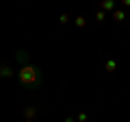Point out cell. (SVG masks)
I'll return each mask as SVG.
<instances>
[{
	"mask_svg": "<svg viewBox=\"0 0 130 122\" xmlns=\"http://www.w3.org/2000/svg\"><path fill=\"white\" fill-rule=\"evenodd\" d=\"M20 81H22L24 85H35L39 81V70L37 68H32V66H24L22 70H20Z\"/></svg>",
	"mask_w": 130,
	"mask_h": 122,
	"instance_id": "6da1fadb",
	"label": "cell"
},
{
	"mask_svg": "<svg viewBox=\"0 0 130 122\" xmlns=\"http://www.w3.org/2000/svg\"><path fill=\"white\" fill-rule=\"evenodd\" d=\"M0 74H2V76H11L13 72H11V68H9V66H0Z\"/></svg>",
	"mask_w": 130,
	"mask_h": 122,
	"instance_id": "7a4b0ae2",
	"label": "cell"
},
{
	"mask_svg": "<svg viewBox=\"0 0 130 122\" xmlns=\"http://www.w3.org/2000/svg\"><path fill=\"white\" fill-rule=\"evenodd\" d=\"M113 18H115V22H121L126 15H124V11H115V13H113Z\"/></svg>",
	"mask_w": 130,
	"mask_h": 122,
	"instance_id": "3957f363",
	"label": "cell"
},
{
	"mask_svg": "<svg viewBox=\"0 0 130 122\" xmlns=\"http://www.w3.org/2000/svg\"><path fill=\"white\" fill-rule=\"evenodd\" d=\"M113 5H115L113 0H102V7H104V9H113Z\"/></svg>",
	"mask_w": 130,
	"mask_h": 122,
	"instance_id": "277c9868",
	"label": "cell"
},
{
	"mask_svg": "<svg viewBox=\"0 0 130 122\" xmlns=\"http://www.w3.org/2000/svg\"><path fill=\"white\" fill-rule=\"evenodd\" d=\"M115 66H117L115 61H106V72H113V70H115Z\"/></svg>",
	"mask_w": 130,
	"mask_h": 122,
	"instance_id": "5b68a950",
	"label": "cell"
},
{
	"mask_svg": "<svg viewBox=\"0 0 130 122\" xmlns=\"http://www.w3.org/2000/svg\"><path fill=\"white\" fill-rule=\"evenodd\" d=\"M24 113H26V118H28V122H30V118L35 116V109H26V111H24Z\"/></svg>",
	"mask_w": 130,
	"mask_h": 122,
	"instance_id": "8992f818",
	"label": "cell"
},
{
	"mask_svg": "<svg viewBox=\"0 0 130 122\" xmlns=\"http://www.w3.org/2000/svg\"><path fill=\"white\" fill-rule=\"evenodd\" d=\"M95 18H98V22H102V20H104V11H98Z\"/></svg>",
	"mask_w": 130,
	"mask_h": 122,
	"instance_id": "52a82bcc",
	"label": "cell"
},
{
	"mask_svg": "<svg viewBox=\"0 0 130 122\" xmlns=\"http://www.w3.org/2000/svg\"><path fill=\"white\" fill-rule=\"evenodd\" d=\"M76 26H85V18H78V20H76Z\"/></svg>",
	"mask_w": 130,
	"mask_h": 122,
	"instance_id": "ba28073f",
	"label": "cell"
},
{
	"mask_svg": "<svg viewBox=\"0 0 130 122\" xmlns=\"http://www.w3.org/2000/svg\"><path fill=\"white\" fill-rule=\"evenodd\" d=\"M121 2H124V5H128V7H130V0H121Z\"/></svg>",
	"mask_w": 130,
	"mask_h": 122,
	"instance_id": "9c48e42d",
	"label": "cell"
}]
</instances>
